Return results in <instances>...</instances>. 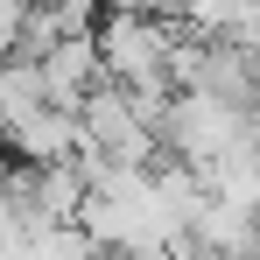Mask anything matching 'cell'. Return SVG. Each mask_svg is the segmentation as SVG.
I'll return each instance as SVG.
<instances>
[{
  "label": "cell",
  "instance_id": "6da1fadb",
  "mask_svg": "<svg viewBox=\"0 0 260 260\" xmlns=\"http://www.w3.org/2000/svg\"><path fill=\"white\" fill-rule=\"evenodd\" d=\"M183 21L162 14V7H106L99 21V49H106V78L120 85H162L169 78V56Z\"/></svg>",
  "mask_w": 260,
  "mask_h": 260
},
{
  "label": "cell",
  "instance_id": "3957f363",
  "mask_svg": "<svg viewBox=\"0 0 260 260\" xmlns=\"http://www.w3.org/2000/svg\"><path fill=\"white\" fill-rule=\"evenodd\" d=\"M36 106H49V71H43V56L7 49V71H0V127H14V120L36 113Z\"/></svg>",
  "mask_w": 260,
  "mask_h": 260
},
{
  "label": "cell",
  "instance_id": "7a4b0ae2",
  "mask_svg": "<svg viewBox=\"0 0 260 260\" xmlns=\"http://www.w3.org/2000/svg\"><path fill=\"white\" fill-rule=\"evenodd\" d=\"M7 148L14 155H28V162H71L78 148H85V120H78V106H36V113H21L14 127H7Z\"/></svg>",
  "mask_w": 260,
  "mask_h": 260
}]
</instances>
